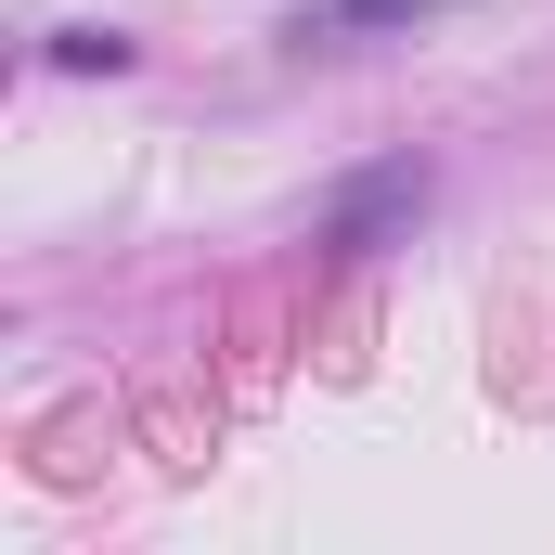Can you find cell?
Instances as JSON below:
<instances>
[{
    "instance_id": "3",
    "label": "cell",
    "mask_w": 555,
    "mask_h": 555,
    "mask_svg": "<svg viewBox=\"0 0 555 555\" xmlns=\"http://www.w3.org/2000/svg\"><path fill=\"white\" fill-rule=\"evenodd\" d=\"M52 65H78V78L104 65V78H117V65H130V39H104V26H65V39H52Z\"/></svg>"
},
{
    "instance_id": "2",
    "label": "cell",
    "mask_w": 555,
    "mask_h": 555,
    "mask_svg": "<svg viewBox=\"0 0 555 555\" xmlns=\"http://www.w3.org/2000/svg\"><path fill=\"white\" fill-rule=\"evenodd\" d=\"M426 13H452V0H323V13H297V39H388V26H426Z\"/></svg>"
},
{
    "instance_id": "1",
    "label": "cell",
    "mask_w": 555,
    "mask_h": 555,
    "mask_svg": "<svg viewBox=\"0 0 555 555\" xmlns=\"http://www.w3.org/2000/svg\"><path fill=\"white\" fill-rule=\"evenodd\" d=\"M414 220H426V168H414V155H375V168H349V181H336L323 246H336V259H388Z\"/></svg>"
}]
</instances>
